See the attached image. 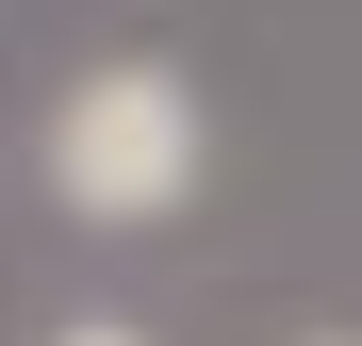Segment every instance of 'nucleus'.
<instances>
[{
  "label": "nucleus",
  "instance_id": "f257e3e1",
  "mask_svg": "<svg viewBox=\"0 0 362 346\" xmlns=\"http://www.w3.org/2000/svg\"><path fill=\"white\" fill-rule=\"evenodd\" d=\"M198 182H214V115H198V83L165 50H99L49 99V198L83 231H165Z\"/></svg>",
  "mask_w": 362,
  "mask_h": 346
},
{
  "label": "nucleus",
  "instance_id": "f03ea898",
  "mask_svg": "<svg viewBox=\"0 0 362 346\" xmlns=\"http://www.w3.org/2000/svg\"><path fill=\"white\" fill-rule=\"evenodd\" d=\"M49 346H148L132 313H66V330H49Z\"/></svg>",
  "mask_w": 362,
  "mask_h": 346
},
{
  "label": "nucleus",
  "instance_id": "7ed1b4c3",
  "mask_svg": "<svg viewBox=\"0 0 362 346\" xmlns=\"http://www.w3.org/2000/svg\"><path fill=\"white\" fill-rule=\"evenodd\" d=\"M313 346H362V330H313Z\"/></svg>",
  "mask_w": 362,
  "mask_h": 346
}]
</instances>
